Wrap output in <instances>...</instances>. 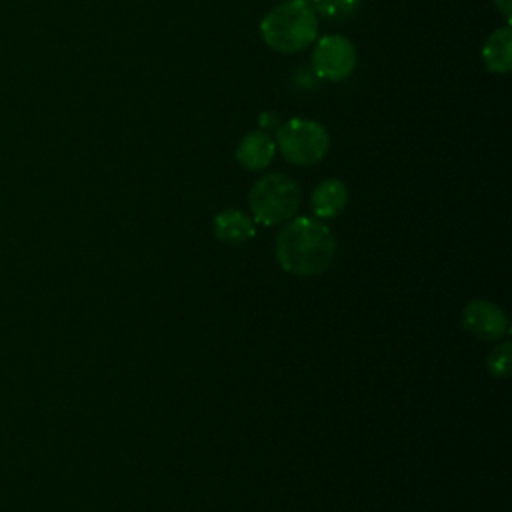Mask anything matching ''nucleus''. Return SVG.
I'll list each match as a JSON object with an SVG mask.
<instances>
[{
	"label": "nucleus",
	"instance_id": "4",
	"mask_svg": "<svg viewBox=\"0 0 512 512\" xmlns=\"http://www.w3.org/2000/svg\"><path fill=\"white\" fill-rule=\"evenodd\" d=\"M276 146L282 156L298 166H310L320 162L330 148V136L326 128L308 118H290L276 128Z\"/></svg>",
	"mask_w": 512,
	"mask_h": 512
},
{
	"label": "nucleus",
	"instance_id": "15",
	"mask_svg": "<svg viewBox=\"0 0 512 512\" xmlns=\"http://www.w3.org/2000/svg\"><path fill=\"white\" fill-rule=\"evenodd\" d=\"M304 2H306V4H310V6H316L320 0H304Z\"/></svg>",
	"mask_w": 512,
	"mask_h": 512
},
{
	"label": "nucleus",
	"instance_id": "2",
	"mask_svg": "<svg viewBox=\"0 0 512 512\" xmlns=\"http://www.w3.org/2000/svg\"><path fill=\"white\" fill-rule=\"evenodd\" d=\"M260 34L276 52H302L318 36V14L304 0H284L266 12L260 22Z\"/></svg>",
	"mask_w": 512,
	"mask_h": 512
},
{
	"label": "nucleus",
	"instance_id": "14",
	"mask_svg": "<svg viewBox=\"0 0 512 512\" xmlns=\"http://www.w3.org/2000/svg\"><path fill=\"white\" fill-rule=\"evenodd\" d=\"M494 4H496V8L500 10V14H502L506 20H510V14H512V0H494Z\"/></svg>",
	"mask_w": 512,
	"mask_h": 512
},
{
	"label": "nucleus",
	"instance_id": "6",
	"mask_svg": "<svg viewBox=\"0 0 512 512\" xmlns=\"http://www.w3.org/2000/svg\"><path fill=\"white\" fill-rule=\"evenodd\" d=\"M464 328L486 342H496L508 332V318L500 306L488 300H472L462 312Z\"/></svg>",
	"mask_w": 512,
	"mask_h": 512
},
{
	"label": "nucleus",
	"instance_id": "13",
	"mask_svg": "<svg viewBox=\"0 0 512 512\" xmlns=\"http://www.w3.org/2000/svg\"><path fill=\"white\" fill-rule=\"evenodd\" d=\"M270 126L278 128V126H280V122H278L276 114H272V112H264V114L260 116V130H268Z\"/></svg>",
	"mask_w": 512,
	"mask_h": 512
},
{
	"label": "nucleus",
	"instance_id": "8",
	"mask_svg": "<svg viewBox=\"0 0 512 512\" xmlns=\"http://www.w3.org/2000/svg\"><path fill=\"white\" fill-rule=\"evenodd\" d=\"M346 204H348V188L338 178L322 180L310 196V206L318 220L336 218L346 208Z\"/></svg>",
	"mask_w": 512,
	"mask_h": 512
},
{
	"label": "nucleus",
	"instance_id": "7",
	"mask_svg": "<svg viewBox=\"0 0 512 512\" xmlns=\"http://www.w3.org/2000/svg\"><path fill=\"white\" fill-rule=\"evenodd\" d=\"M276 154V142L266 130L248 132L236 146V160L246 170L266 168Z\"/></svg>",
	"mask_w": 512,
	"mask_h": 512
},
{
	"label": "nucleus",
	"instance_id": "1",
	"mask_svg": "<svg viewBox=\"0 0 512 512\" xmlns=\"http://www.w3.org/2000/svg\"><path fill=\"white\" fill-rule=\"evenodd\" d=\"M334 252L336 240L330 228L318 218H290L276 236L278 264L290 274H320L332 264Z\"/></svg>",
	"mask_w": 512,
	"mask_h": 512
},
{
	"label": "nucleus",
	"instance_id": "5",
	"mask_svg": "<svg viewBox=\"0 0 512 512\" xmlns=\"http://www.w3.org/2000/svg\"><path fill=\"white\" fill-rule=\"evenodd\" d=\"M314 42L312 66L320 78L340 82L354 72L356 48L348 38L340 34H328Z\"/></svg>",
	"mask_w": 512,
	"mask_h": 512
},
{
	"label": "nucleus",
	"instance_id": "12",
	"mask_svg": "<svg viewBox=\"0 0 512 512\" xmlns=\"http://www.w3.org/2000/svg\"><path fill=\"white\" fill-rule=\"evenodd\" d=\"M486 366L494 378H506L510 374V342H500L490 352Z\"/></svg>",
	"mask_w": 512,
	"mask_h": 512
},
{
	"label": "nucleus",
	"instance_id": "9",
	"mask_svg": "<svg viewBox=\"0 0 512 512\" xmlns=\"http://www.w3.org/2000/svg\"><path fill=\"white\" fill-rule=\"evenodd\" d=\"M214 234L220 242L228 246H240L254 238L256 228L254 220L248 214L236 208H228L214 216Z\"/></svg>",
	"mask_w": 512,
	"mask_h": 512
},
{
	"label": "nucleus",
	"instance_id": "11",
	"mask_svg": "<svg viewBox=\"0 0 512 512\" xmlns=\"http://www.w3.org/2000/svg\"><path fill=\"white\" fill-rule=\"evenodd\" d=\"M360 8V0H320L314 10L320 18L330 22H344L352 18Z\"/></svg>",
	"mask_w": 512,
	"mask_h": 512
},
{
	"label": "nucleus",
	"instance_id": "3",
	"mask_svg": "<svg viewBox=\"0 0 512 512\" xmlns=\"http://www.w3.org/2000/svg\"><path fill=\"white\" fill-rule=\"evenodd\" d=\"M248 204L254 220L264 226L288 222L300 206V186L284 172H268L254 182Z\"/></svg>",
	"mask_w": 512,
	"mask_h": 512
},
{
	"label": "nucleus",
	"instance_id": "10",
	"mask_svg": "<svg viewBox=\"0 0 512 512\" xmlns=\"http://www.w3.org/2000/svg\"><path fill=\"white\" fill-rule=\"evenodd\" d=\"M482 60L490 72L506 74L512 68V28L504 24L496 28L484 42Z\"/></svg>",
	"mask_w": 512,
	"mask_h": 512
}]
</instances>
